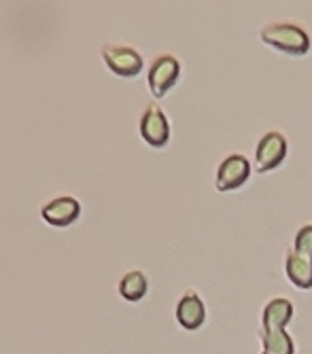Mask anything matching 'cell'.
Listing matches in <instances>:
<instances>
[{
	"label": "cell",
	"instance_id": "cell-13",
	"mask_svg": "<svg viewBox=\"0 0 312 354\" xmlns=\"http://www.w3.org/2000/svg\"><path fill=\"white\" fill-rule=\"evenodd\" d=\"M293 250L312 259V223H306L293 236Z\"/></svg>",
	"mask_w": 312,
	"mask_h": 354
},
{
	"label": "cell",
	"instance_id": "cell-12",
	"mask_svg": "<svg viewBox=\"0 0 312 354\" xmlns=\"http://www.w3.org/2000/svg\"><path fill=\"white\" fill-rule=\"evenodd\" d=\"M264 352L261 354H295V342L287 329L278 331H259Z\"/></svg>",
	"mask_w": 312,
	"mask_h": 354
},
{
	"label": "cell",
	"instance_id": "cell-5",
	"mask_svg": "<svg viewBox=\"0 0 312 354\" xmlns=\"http://www.w3.org/2000/svg\"><path fill=\"white\" fill-rule=\"evenodd\" d=\"M140 136L153 149H164L170 140V123L164 111L151 102L140 117Z\"/></svg>",
	"mask_w": 312,
	"mask_h": 354
},
{
	"label": "cell",
	"instance_id": "cell-4",
	"mask_svg": "<svg viewBox=\"0 0 312 354\" xmlns=\"http://www.w3.org/2000/svg\"><path fill=\"white\" fill-rule=\"evenodd\" d=\"M248 176H251V164H248V159L242 153H232L219 164V168H217L214 187L221 193L236 191L248 180Z\"/></svg>",
	"mask_w": 312,
	"mask_h": 354
},
{
	"label": "cell",
	"instance_id": "cell-7",
	"mask_svg": "<svg viewBox=\"0 0 312 354\" xmlns=\"http://www.w3.org/2000/svg\"><path fill=\"white\" fill-rule=\"evenodd\" d=\"M174 316H176V323L185 331H198L206 323V306L202 297L198 295V291L190 288V291L183 293V297L176 304Z\"/></svg>",
	"mask_w": 312,
	"mask_h": 354
},
{
	"label": "cell",
	"instance_id": "cell-10",
	"mask_svg": "<svg viewBox=\"0 0 312 354\" xmlns=\"http://www.w3.org/2000/svg\"><path fill=\"white\" fill-rule=\"evenodd\" d=\"M285 272L291 284H295L297 288H312V259L310 257H304L300 252H295L293 248L287 250L285 254Z\"/></svg>",
	"mask_w": 312,
	"mask_h": 354
},
{
	"label": "cell",
	"instance_id": "cell-11",
	"mask_svg": "<svg viewBox=\"0 0 312 354\" xmlns=\"http://www.w3.org/2000/svg\"><path fill=\"white\" fill-rule=\"evenodd\" d=\"M149 291V282L145 272L140 270H132L128 274H123V278L119 280V295L126 301H140L145 299Z\"/></svg>",
	"mask_w": 312,
	"mask_h": 354
},
{
	"label": "cell",
	"instance_id": "cell-1",
	"mask_svg": "<svg viewBox=\"0 0 312 354\" xmlns=\"http://www.w3.org/2000/svg\"><path fill=\"white\" fill-rule=\"evenodd\" d=\"M259 39L285 55L302 57L310 51L308 32L293 21H270L259 30Z\"/></svg>",
	"mask_w": 312,
	"mask_h": 354
},
{
	"label": "cell",
	"instance_id": "cell-6",
	"mask_svg": "<svg viewBox=\"0 0 312 354\" xmlns=\"http://www.w3.org/2000/svg\"><path fill=\"white\" fill-rule=\"evenodd\" d=\"M102 59L111 68V73H115L117 77L132 79L143 71V55L126 45H104Z\"/></svg>",
	"mask_w": 312,
	"mask_h": 354
},
{
	"label": "cell",
	"instance_id": "cell-2",
	"mask_svg": "<svg viewBox=\"0 0 312 354\" xmlns=\"http://www.w3.org/2000/svg\"><path fill=\"white\" fill-rule=\"evenodd\" d=\"M178 77H181V62L172 53H160L151 62V68L147 75V83L153 98H164L176 85Z\"/></svg>",
	"mask_w": 312,
	"mask_h": 354
},
{
	"label": "cell",
	"instance_id": "cell-3",
	"mask_svg": "<svg viewBox=\"0 0 312 354\" xmlns=\"http://www.w3.org/2000/svg\"><path fill=\"white\" fill-rule=\"evenodd\" d=\"M287 138L285 134H280L276 130L272 132H266L257 147H255V170L259 174H266L274 168H278L280 164L285 162L287 157Z\"/></svg>",
	"mask_w": 312,
	"mask_h": 354
},
{
	"label": "cell",
	"instance_id": "cell-9",
	"mask_svg": "<svg viewBox=\"0 0 312 354\" xmlns=\"http://www.w3.org/2000/svg\"><path fill=\"white\" fill-rule=\"evenodd\" d=\"M293 301L287 297H274L264 306L261 312V331H278L287 329L293 318Z\"/></svg>",
	"mask_w": 312,
	"mask_h": 354
},
{
	"label": "cell",
	"instance_id": "cell-8",
	"mask_svg": "<svg viewBox=\"0 0 312 354\" xmlns=\"http://www.w3.org/2000/svg\"><path fill=\"white\" fill-rule=\"evenodd\" d=\"M45 223L51 227H68L81 216V204L73 196H59L51 202H47L41 210Z\"/></svg>",
	"mask_w": 312,
	"mask_h": 354
}]
</instances>
